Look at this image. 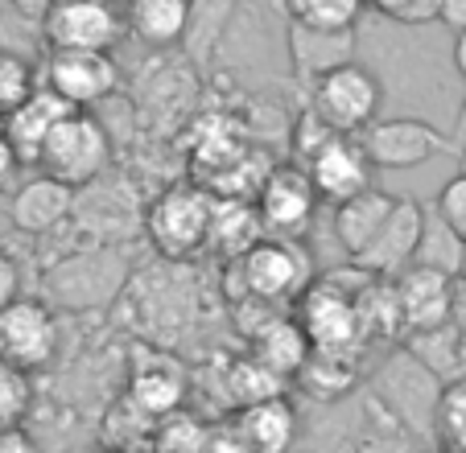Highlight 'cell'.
I'll use <instances>...</instances> for the list:
<instances>
[{"label":"cell","mask_w":466,"mask_h":453,"mask_svg":"<svg viewBox=\"0 0 466 453\" xmlns=\"http://www.w3.org/2000/svg\"><path fill=\"white\" fill-rule=\"evenodd\" d=\"M132 277L137 260L128 244H87L42 268L46 306L66 314H104L128 293Z\"/></svg>","instance_id":"1"},{"label":"cell","mask_w":466,"mask_h":453,"mask_svg":"<svg viewBox=\"0 0 466 453\" xmlns=\"http://www.w3.org/2000/svg\"><path fill=\"white\" fill-rule=\"evenodd\" d=\"M211 218H215V194L207 186L177 182L145 206V236L169 264H182L190 256L207 252Z\"/></svg>","instance_id":"2"},{"label":"cell","mask_w":466,"mask_h":453,"mask_svg":"<svg viewBox=\"0 0 466 453\" xmlns=\"http://www.w3.org/2000/svg\"><path fill=\"white\" fill-rule=\"evenodd\" d=\"M371 277L360 280V288H347L339 277L330 280H314L309 293L298 301V317L301 330H306L309 347L322 350V355H347L368 338V326H363V309H360V293Z\"/></svg>","instance_id":"3"},{"label":"cell","mask_w":466,"mask_h":453,"mask_svg":"<svg viewBox=\"0 0 466 453\" xmlns=\"http://www.w3.org/2000/svg\"><path fill=\"white\" fill-rule=\"evenodd\" d=\"M37 169L66 182L71 190H87L91 182H99L112 169V136H107V128L96 116L71 112L50 132Z\"/></svg>","instance_id":"4"},{"label":"cell","mask_w":466,"mask_h":453,"mask_svg":"<svg viewBox=\"0 0 466 453\" xmlns=\"http://www.w3.org/2000/svg\"><path fill=\"white\" fill-rule=\"evenodd\" d=\"M244 297L264 301V306H285L301 301L314 285V260L301 247V239H273L264 236L244 260H236Z\"/></svg>","instance_id":"5"},{"label":"cell","mask_w":466,"mask_h":453,"mask_svg":"<svg viewBox=\"0 0 466 453\" xmlns=\"http://www.w3.org/2000/svg\"><path fill=\"white\" fill-rule=\"evenodd\" d=\"M380 104H384V87L363 62L339 66L309 83V112L330 124L339 136H363V128L380 120Z\"/></svg>","instance_id":"6"},{"label":"cell","mask_w":466,"mask_h":453,"mask_svg":"<svg viewBox=\"0 0 466 453\" xmlns=\"http://www.w3.org/2000/svg\"><path fill=\"white\" fill-rule=\"evenodd\" d=\"M128 34L124 5L116 0H54L42 21V37L50 50L112 54Z\"/></svg>","instance_id":"7"},{"label":"cell","mask_w":466,"mask_h":453,"mask_svg":"<svg viewBox=\"0 0 466 453\" xmlns=\"http://www.w3.org/2000/svg\"><path fill=\"white\" fill-rule=\"evenodd\" d=\"M62 350V322L58 309L37 301V297H21L9 309H0V358L17 371L34 375L58 358Z\"/></svg>","instance_id":"8"},{"label":"cell","mask_w":466,"mask_h":453,"mask_svg":"<svg viewBox=\"0 0 466 453\" xmlns=\"http://www.w3.org/2000/svg\"><path fill=\"white\" fill-rule=\"evenodd\" d=\"M318 190L309 182L306 166H273L264 186L256 190V210H260L264 236L273 239H301L314 223Z\"/></svg>","instance_id":"9"},{"label":"cell","mask_w":466,"mask_h":453,"mask_svg":"<svg viewBox=\"0 0 466 453\" xmlns=\"http://www.w3.org/2000/svg\"><path fill=\"white\" fill-rule=\"evenodd\" d=\"M363 153L376 169H413L425 161L450 153V136L441 128H433L421 116H396V120H376L371 128H363L360 136Z\"/></svg>","instance_id":"10"},{"label":"cell","mask_w":466,"mask_h":453,"mask_svg":"<svg viewBox=\"0 0 466 453\" xmlns=\"http://www.w3.org/2000/svg\"><path fill=\"white\" fill-rule=\"evenodd\" d=\"M42 87H50L58 99L87 112L91 104H104L120 87V66L112 54H79V50H50L42 62Z\"/></svg>","instance_id":"11"},{"label":"cell","mask_w":466,"mask_h":453,"mask_svg":"<svg viewBox=\"0 0 466 453\" xmlns=\"http://www.w3.org/2000/svg\"><path fill=\"white\" fill-rule=\"evenodd\" d=\"M421 226H425V206L413 198H396L388 223L376 231L368 247L355 256V268H363L368 277H384L396 280L405 268H413L417 260V244H421Z\"/></svg>","instance_id":"12"},{"label":"cell","mask_w":466,"mask_h":453,"mask_svg":"<svg viewBox=\"0 0 466 453\" xmlns=\"http://www.w3.org/2000/svg\"><path fill=\"white\" fill-rule=\"evenodd\" d=\"M124 400L149 420H166L174 412H182L186 400V371L174 355L166 350H141L137 363L128 371V392Z\"/></svg>","instance_id":"13"},{"label":"cell","mask_w":466,"mask_h":453,"mask_svg":"<svg viewBox=\"0 0 466 453\" xmlns=\"http://www.w3.org/2000/svg\"><path fill=\"white\" fill-rule=\"evenodd\" d=\"M396 309H400V330L433 334L450 322L454 314V277L433 268H405L392 280Z\"/></svg>","instance_id":"14"},{"label":"cell","mask_w":466,"mask_h":453,"mask_svg":"<svg viewBox=\"0 0 466 453\" xmlns=\"http://www.w3.org/2000/svg\"><path fill=\"white\" fill-rule=\"evenodd\" d=\"M371 169L376 166L368 161L360 136H335L322 153H314V157L306 161V174H309V182H314L318 198L335 202V206L376 186L371 182Z\"/></svg>","instance_id":"15"},{"label":"cell","mask_w":466,"mask_h":453,"mask_svg":"<svg viewBox=\"0 0 466 453\" xmlns=\"http://www.w3.org/2000/svg\"><path fill=\"white\" fill-rule=\"evenodd\" d=\"M75 198H79V190H71L66 182H58V177L37 169L34 177H25V182L17 186V194H13V202H9V218L21 236L46 239V236H54L62 223H71Z\"/></svg>","instance_id":"16"},{"label":"cell","mask_w":466,"mask_h":453,"mask_svg":"<svg viewBox=\"0 0 466 453\" xmlns=\"http://www.w3.org/2000/svg\"><path fill=\"white\" fill-rule=\"evenodd\" d=\"M71 112L75 107L66 104V99H58L50 87L37 83V91L25 99V104H17L13 112H5L0 132H5V140L13 145V153H17L21 166H37V161H42L46 140H50V132L58 128Z\"/></svg>","instance_id":"17"},{"label":"cell","mask_w":466,"mask_h":453,"mask_svg":"<svg viewBox=\"0 0 466 453\" xmlns=\"http://www.w3.org/2000/svg\"><path fill=\"white\" fill-rule=\"evenodd\" d=\"M289 62L306 83H318L322 75L355 62V29H309L289 21Z\"/></svg>","instance_id":"18"},{"label":"cell","mask_w":466,"mask_h":453,"mask_svg":"<svg viewBox=\"0 0 466 453\" xmlns=\"http://www.w3.org/2000/svg\"><path fill=\"white\" fill-rule=\"evenodd\" d=\"M248 342H252V358L260 367H268L277 379L301 375L306 363H309V355H314V347H309L301 322H293V317H268Z\"/></svg>","instance_id":"19"},{"label":"cell","mask_w":466,"mask_h":453,"mask_svg":"<svg viewBox=\"0 0 466 453\" xmlns=\"http://www.w3.org/2000/svg\"><path fill=\"white\" fill-rule=\"evenodd\" d=\"M124 21L137 42L153 45V50H169V45L186 42V25H190V0H124Z\"/></svg>","instance_id":"20"},{"label":"cell","mask_w":466,"mask_h":453,"mask_svg":"<svg viewBox=\"0 0 466 453\" xmlns=\"http://www.w3.org/2000/svg\"><path fill=\"white\" fill-rule=\"evenodd\" d=\"M392 206H396V194L376 190V186L335 206V239L343 244V252L351 256V260L376 239V231L388 223Z\"/></svg>","instance_id":"21"},{"label":"cell","mask_w":466,"mask_h":453,"mask_svg":"<svg viewBox=\"0 0 466 453\" xmlns=\"http://www.w3.org/2000/svg\"><path fill=\"white\" fill-rule=\"evenodd\" d=\"M236 428L252 445V453H289L293 437H298V412L285 396H273V400L239 408Z\"/></svg>","instance_id":"22"},{"label":"cell","mask_w":466,"mask_h":453,"mask_svg":"<svg viewBox=\"0 0 466 453\" xmlns=\"http://www.w3.org/2000/svg\"><path fill=\"white\" fill-rule=\"evenodd\" d=\"M264 239V223L260 210L248 206L244 198H215V218H211V244L207 252L231 256V260H244L256 244Z\"/></svg>","instance_id":"23"},{"label":"cell","mask_w":466,"mask_h":453,"mask_svg":"<svg viewBox=\"0 0 466 453\" xmlns=\"http://www.w3.org/2000/svg\"><path fill=\"white\" fill-rule=\"evenodd\" d=\"M231 13H236V0H190V25H186V54H190L198 66L215 58V50L223 45L231 25Z\"/></svg>","instance_id":"24"},{"label":"cell","mask_w":466,"mask_h":453,"mask_svg":"<svg viewBox=\"0 0 466 453\" xmlns=\"http://www.w3.org/2000/svg\"><path fill=\"white\" fill-rule=\"evenodd\" d=\"M417 268H433L446 272V277H458L466 272V239L450 231V223L438 215V210H425V226H421V244H417Z\"/></svg>","instance_id":"25"},{"label":"cell","mask_w":466,"mask_h":453,"mask_svg":"<svg viewBox=\"0 0 466 453\" xmlns=\"http://www.w3.org/2000/svg\"><path fill=\"white\" fill-rule=\"evenodd\" d=\"M289 21L309 29H355L368 0H285Z\"/></svg>","instance_id":"26"},{"label":"cell","mask_w":466,"mask_h":453,"mask_svg":"<svg viewBox=\"0 0 466 453\" xmlns=\"http://www.w3.org/2000/svg\"><path fill=\"white\" fill-rule=\"evenodd\" d=\"M207 441H211V428L198 417H186V412H174V417L161 420L157 428V449L153 453H207Z\"/></svg>","instance_id":"27"},{"label":"cell","mask_w":466,"mask_h":453,"mask_svg":"<svg viewBox=\"0 0 466 453\" xmlns=\"http://www.w3.org/2000/svg\"><path fill=\"white\" fill-rule=\"evenodd\" d=\"M29 408H34V384H29V375L0 358V428L25 425Z\"/></svg>","instance_id":"28"},{"label":"cell","mask_w":466,"mask_h":453,"mask_svg":"<svg viewBox=\"0 0 466 453\" xmlns=\"http://www.w3.org/2000/svg\"><path fill=\"white\" fill-rule=\"evenodd\" d=\"M34 91H37V83H34L25 62H21L17 54L0 50V112H13V107L25 104Z\"/></svg>","instance_id":"29"},{"label":"cell","mask_w":466,"mask_h":453,"mask_svg":"<svg viewBox=\"0 0 466 453\" xmlns=\"http://www.w3.org/2000/svg\"><path fill=\"white\" fill-rule=\"evenodd\" d=\"M335 136H339V132L330 128V124H322V120H318V116L306 107V112L298 116V124H293V153H298L301 166H306V161L314 157V153H322V148L330 145Z\"/></svg>","instance_id":"30"},{"label":"cell","mask_w":466,"mask_h":453,"mask_svg":"<svg viewBox=\"0 0 466 453\" xmlns=\"http://www.w3.org/2000/svg\"><path fill=\"white\" fill-rule=\"evenodd\" d=\"M376 13L400 21V25H425V21H441V0H368Z\"/></svg>","instance_id":"31"},{"label":"cell","mask_w":466,"mask_h":453,"mask_svg":"<svg viewBox=\"0 0 466 453\" xmlns=\"http://www.w3.org/2000/svg\"><path fill=\"white\" fill-rule=\"evenodd\" d=\"M433 210L446 218L454 236L466 239V174H454L446 186H441V194H438V202H433Z\"/></svg>","instance_id":"32"},{"label":"cell","mask_w":466,"mask_h":453,"mask_svg":"<svg viewBox=\"0 0 466 453\" xmlns=\"http://www.w3.org/2000/svg\"><path fill=\"white\" fill-rule=\"evenodd\" d=\"M13 301H21V264L0 247V309H9Z\"/></svg>","instance_id":"33"},{"label":"cell","mask_w":466,"mask_h":453,"mask_svg":"<svg viewBox=\"0 0 466 453\" xmlns=\"http://www.w3.org/2000/svg\"><path fill=\"white\" fill-rule=\"evenodd\" d=\"M207 453H252V445L239 437V428H211V441H207Z\"/></svg>","instance_id":"34"},{"label":"cell","mask_w":466,"mask_h":453,"mask_svg":"<svg viewBox=\"0 0 466 453\" xmlns=\"http://www.w3.org/2000/svg\"><path fill=\"white\" fill-rule=\"evenodd\" d=\"M0 453H42V449L25 433V425H17V428H0Z\"/></svg>","instance_id":"35"},{"label":"cell","mask_w":466,"mask_h":453,"mask_svg":"<svg viewBox=\"0 0 466 453\" xmlns=\"http://www.w3.org/2000/svg\"><path fill=\"white\" fill-rule=\"evenodd\" d=\"M9 5H13V9H17L25 21H37V25H42L46 13L54 9V0H9Z\"/></svg>","instance_id":"36"},{"label":"cell","mask_w":466,"mask_h":453,"mask_svg":"<svg viewBox=\"0 0 466 453\" xmlns=\"http://www.w3.org/2000/svg\"><path fill=\"white\" fill-rule=\"evenodd\" d=\"M441 25H450L454 34L466 29V0H441Z\"/></svg>","instance_id":"37"},{"label":"cell","mask_w":466,"mask_h":453,"mask_svg":"<svg viewBox=\"0 0 466 453\" xmlns=\"http://www.w3.org/2000/svg\"><path fill=\"white\" fill-rule=\"evenodd\" d=\"M17 166H21L17 153H13V145L5 140V132H0V186H5L13 174H17Z\"/></svg>","instance_id":"38"},{"label":"cell","mask_w":466,"mask_h":453,"mask_svg":"<svg viewBox=\"0 0 466 453\" xmlns=\"http://www.w3.org/2000/svg\"><path fill=\"white\" fill-rule=\"evenodd\" d=\"M454 66H458V75L466 79V29H458L454 34Z\"/></svg>","instance_id":"39"},{"label":"cell","mask_w":466,"mask_h":453,"mask_svg":"<svg viewBox=\"0 0 466 453\" xmlns=\"http://www.w3.org/2000/svg\"><path fill=\"white\" fill-rule=\"evenodd\" d=\"M458 174H466V145L458 148Z\"/></svg>","instance_id":"40"},{"label":"cell","mask_w":466,"mask_h":453,"mask_svg":"<svg viewBox=\"0 0 466 453\" xmlns=\"http://www.w3.org/2000/svg\"><path fill=\"white\" fill-rule=\"evenodd\" d=\"M458 124L466 128V99H462V107H458Z\"/></svg>","instance_id":"41"},{"label":"cell","mask_w":466,"mask_h":453,"mask_svg":"<svg viewBox=\"0 0 466 453\" xmlns=\"http://www.w3.org/2000/svg\"><path fill=\"white\" fill-rule=\"evenodd\" d=\"M116 5H124V0H116Z\"/></svg>","instance_id":"42"},{"label":"cell","mask_w":466,"mask_h":453,"mask_svg":"<svg viewBox=\"0 0 466 453\" xmlns=\"http://www.w3.org/2000/svg\"><path fill=\"white\" fill-rule=\"evenodd\" d=\"M128 453H137V449H128Z\"/></svg>","instance_id":"43"}]
</instances>
